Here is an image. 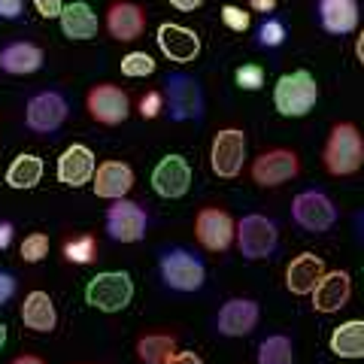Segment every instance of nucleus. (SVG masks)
Masks as SVG:
<instances>
[{
    "mask_svg": "<svg viewBox=\"0 0 364 364\" xmlns=\"http://www.w3.org/2000/svg\"><path fill=\"white\" fill-rule=\"evenodd\" d=\"M158 277L176 294H195L207 282V264L186 246H170L158 258Z\"/></svg>",
    "mask_w": 364,
    "mask_h": 364,
    "instance_id": "obj_1",
    "label": "nucleus"
},
{
    "mask_svg": "<svg viewBox=\"0 0 364 364\" xmlns=\"http://www.w3.org/2000/svg\"><path fill=\"white\" fill-rule=\"evenodd\" d=\"M325 170L331 176H352L364 164V136L352 122H337L322 149Z\"/></svg>",
    "mask_w": 364,
    "mask_h": 364,
    "instance_id": "obj_2",
    "label": "nucleus"
},
{
    "mask_svg": "<svg viewBox=\"0 0 364 364\" xmlns=\"http://www.w3.org/2000/svg\"><path fill=\"white\" fill-rule=\"evenodd\" d=\"M318 100V82L310 70L282 73L273 85V109L282 119H304Z\"/></svg>",
    "mask_w": 364,
    "mask_h": 364,
    "instance_id": "obj_3",
    "label": "nucleus"
},
{
    "mask_svg": "<svg viewBox=\"0 0 364 364\" xmlns=\"http://www.w3.org/2000/svg\"><path fill=\"white\" fill-rule=\"evenodd\" d=\"M337 219H340L337 203L322 188H304L291 200V222L306 234L331 231V228L337 225Z\"/></svg>",
    "mask_w": 364,
    "mask_h": 364,
    "instance_id": "obj_4",
    "label": "nucleus"
},
{
    "mask_svg": "<svg viewBox=\"0 0 364 364\" xmlns=\"http://www.w3.org/2000/svg\"><path fill=\"white\" fill-rule=\"evenodd\" d=\"M134 301V279L128 270H104L85 282V304L100 313H122Z\"/></svg>",
    "mask_w": 364,
    "mask_h": 364,
    "instance_id": "obj_5",
    "label": "nucleus"
},
{
    "mask_svg": "<svg viewBox=\"0 0 364 364\" xmlns=\"http://www.w3.org/2000/svg\"><path fill=\"white\" fill-rule=\"evenodd\" d=\"M164 95H167V116L170 122H200L203 119V88L198 76L173 70L164 76Z\"/></svg>",
    "mask_w": 364,
    "mask_h": 364,
    "instance_id": "obj_6",
    "label": "nucleus"
},
{
    "mask_svg": "<svg viewBox=\"0 0 364 364\" xmlns=\"http://www.w3.org/2000/svg\"><path fill=\"white\" fill-rule=\"evenodd\" d=\"M234 243L240 249V255L246 261H264L277 252L279 246V228L273 219L261 213H246L240 222H237V234Z\"/></svg>",
    "mask_w": 364,
    "mask_h": 364,
    "instance_id": "obj_7",
    "label": "nucleus"
},
{
    "mask_svg": "<svg viewBox=\"0 0 364 364\" xmlns=\"http://www.w3.org/2000/svg\"><path fill=\"white\" fill-rule=\"evenodd\" d=\"M67 116H70V100H67L58 88H46L28 97L25 104V124L31 134L49 136L64 128Z\"/></svg>",
    "mask_w": 364,
    "mask_h": 364,
    "instance_id": "obj_8",
    "label": "nucleus"
},
{
    "mask_svg": "<svg viewBox=\"0 0 364 364\" xmlns=\"http://www.w3.org/2000/svg\"><path fill=\"white\" fill-rule=\"evenodd\" d=\"M104 228L107 237L116 243H140L146 240V231H149V213L128 198L112 200V207H107L104 215Z\"/></svg>",
    "mask_w": 364,
    "mask_h": 364,
    "instance_id": "obj_9",
    "label": "nucleus"
},
{
    "mask_svg": "<svg viewBox=\"0 0 364 364\" xmlns=\"http://www.w3.org/2000/svg\"><path fill=\"white\" fill-rule=\"evenodd\" d=\"M246 164V134L240 128H222L213 136L210 167L219 179H237Z\"/></svg>",
    "mask_w": 364,
    "mask_h": 364,
    "instance_id": "obj_10",
    "label": "nucleus"
},
{
    "mask_svg": "<svg viewBox=\"0 0 364 364\" xmlns=\"http://www.w3.org/2000/svg\"><path fill=\"white\" fill-rule=\"evenodd\" d=\"M249 173H252V182L261 188H279L301 173V158L291 149H270L255 158Z\"/></svg>",
    "mask_w": 364,
    "mask_h": 364,
    "instance_id": "obj_11",
    "label": "nucleus"
},
{
    "mask_svg": "<svg viewBox=\"0 0 364 364\" xmlns=\"http://www.w3.org/2000/svg\"><path fill=\"white\" fill-rule=\"evenodd\" d=\"M85 109H88V116L95 119L97 124L116 128V124L128 122V116H131V100H128V95H124L119 85L100 82V85H95V88L88 91Z\"/></svg>",
    "mask_w": 364,
    "mask_h": 364,
    "instance_id": "obj_12",
    "label": "nucleus"
},
{
    "mask_svg": "<svg viewBox=\"0 0 364 364\" xmlns=\"http://www.w3.org/2000/svg\"><path fill=\"white\" fill-rule=\"evenodd\" d=\"M191 188V164L186 155H164L161 161L152 167V191L164 200L186 198Z\"/></svg>",
    "mask_w": 364,
    "mask_h": 364,
    "instance_id": "obj_13",
    "label": "nucleus"
},
{
    "mask_svg": "<svg viewBox=\"0 0 364 364\" xmlns=\"http://www.w3.org/2000/svg\"><path fill=\"white\" fill-rule=\"evenodd\" d=\"M237 222L219 207H203L195 219V237L207 252H228L234 246Z\"/></svg>",
    "mask_w": 364,
    "mask_h": 364,
    "instance_id": "obj_14",
    "label": "nucleus"
},
{
    "mask_svg": "<svg viewBox=\"0 0 364 364\" xmlns=\"http://www.w3.org/2000/svg\"><path fill=\"white\" fill-rule=\"evenodd\" d=\"M261 306L252 298H228L215 316V331L222 337H246L258 328Z\"/></svg>",
    "mask_w": 364,
    "mask_h": 364,
    "instance_id": "obj_15",
    "label": "nucleus"
},
{
    "mask_svg": "<svg viewBox=\"0 0 364 364\" xmlns=\"http://www.w3.org/2000/svg\"><path fill=\"white\" fill-rule=\"evenodd\" d=\"M155 43L161 49L164 58H170L173 64H191L200 55V37L186 25H173V21H164L155 31Z\"/></svg>",
    "mask_w": 364,
    "mask_h": 364,
    "instance_id": "obj_16",
    "label": "nucleus"
},
{
    "mask_svg": "<svg viewBox=\"0 0 364 364\" xmlns=\"http://www.w3.org/2000/svg\"><path fill=\"white\" fill-rule=\"evenodd\" d=\"M95 170H97L95 152H91L85 143H73V146H67V149L61 152L55 173H58L61 186H67V188H82V186H88V182L95 179Z\"/></svg>",
    "mask_w": 364,
    "mask_h": 364,
    "instance_id": "obj_17",
    "label": "nucleus"
},
{
    "mask_svg": "<svg viewBox=\"0 0 364 364\" xmlns=\"http://www.w3.org/2000/svg\"><path fill=\"white\" fill-rule=\"evenodd\" d=\"M313 310L316 313H340L352 298V277L346 270H325V277L316 282L313 289Z\"/></svg>",
    "mask_w": 364,
    "mask_h": 364,
    "instance_id": "obj_18",
    "label": "nucleus"
},
{
    "mask_svg": "<svg viewBox=\"0 0 364 364\" xmlns=\"http://www.w3.org/2000/svg\"><path fill=\"white\" fill-rule=\"evenodd\" d=\"M316 18L325 33L346 37L358 28V0H316Z\"/></svg>",
    "mask_w": 364,
    "mask_h": 364,
    "instance_id": "obj_19",
    "label": "nucleus"
},
{
    "mask_svg": "<svg viewBox=\"0 0 364 364\" xmlns=\"http://www.w3.org/2000/svg\"><path fill=\"white\" fill-rule=\"evenodd\" d=\"M91 188H95V195L104 198V200L128 198L131 188H134V170H131V164L116 161V158H112V161L97 164L95 179H91Z\"/></svg>",
    "mask_w": 364,
    "mask_h": 364,
    "instance_id": "obj_20",
    "label": "nucleus"
},
{
    "mask_svg": "<svg viewBox=\"0 0 364 364\" xmlns=\"http://www.w3.org/2000/svg\"><path fill=\"white\" fill-rule=\"evenodd\" d=\"M46 64V55L37 43L31 40H9L4 49H0V70L9 76H31L40 73Z\"/></svg>",
    "mask_w": 364,
    "mask_h": 364,
    "instance_id": "obj_21",
    "label": "nucleus"
},
{
    "mask_svg": "<svg viewBox=\"0 0 364 364\" xmlns=\"http://www.w3.org/2000/svg\"><path fill=\"white\" fill-rule=\"evenodd\" d=\"M146 31V13L131 0H116L107 9V33L119 43H134Z\"/></svg>",
    "mask_w": 364,
    "mask_h": 364,
    "instance_id": "obj_22",
    "label": "nucleus"
},
{
    "mask_svg": "<svg viewBox=\"0 0 364 364\" xmlns=\"http://www.w3.org/2000/svg\"><path fill=\"white\" fill-rule=\"evenodd\" d=\"M325 261L322 255H316V252H301V255H294L289 261V267H286V289L291 294H298V298H304V294H313L316 289V282L325 277Z\"/></svg>",
    "mask_w": 364,
    "mask_h": 364,
    "instance_id": "obj_23",
    "label": "nucleus"
},
{
    "mask_svg": "<svg viewBox=\"0 0 364 364\" xmlns=\"http://www.w3.org/2000/svg\"><path fill=\"white\" fill-rule=\"evenodd\" d=\"M58 25L61 33L67 40H76V43H85V40H95L97 37V13L91 9V4L85 0H73V4H64L61 16H58Z\"/></svg>",
    "mask_w": 364,
    "mask_h": 364,
    "instance_id": "obj_24",
    "label": "nucleus"
},
{
    "mask_svg": "<svg viewBox=\"0 0 364 364\" xmlns=\"http://www.w3.org/2000/svg\"><path fill=\"white\" fill-rule=\"evenodd\" d=\"M21 322L25 328L37 334H52L58 328V310H55V301L49 291H31L25 294V304H21Z\"/></svg>",
    "mask_w": 364,
    "mask_h": 364,
    "instance_id": "obj_25",
    "label": "nucleus"
},
{
    "mask_svg": "<svg viewBox=\"0 0 364 364\" xmlns=\"http://www.w3.org/2000/svg\"><path fill=\"white\" fill-rule=\"evenodd\" d=\"M328 346H331L337 358H346V361L364 358V318H349V322L337 325L331 331Z\"/></svg>",
    "mask_w": 364,
    "mask_h": 364,
    "instance_id": "obj_26",
    "label": "nucleus"
},
{
    "mask_svg": "<svg viewBox=\"0 0 364 364\" xmlns=\"http://www.w3.org/2000/svg\"><path fill=\"white\" fill-rule=\"evenodd\" d=\"M43 158L40 155H33V152H21L13 158V164L6 167V186L13 188V191H31V188H37L40 186V179H43Z\"/></svg>",
    "mask_w": 364,
    "mask_h": 364,
    "instance_id": "obj_27",
    "label": "nucleus"
},
{
    "mask_svg": "<svg viewBox=\"0 0 364 364\" xmlns=\"http://www.w3.org/2000/svg\"><path fill=\"white\" fill-rule=\"evenodd\" d=\"M176 352V337L173 334H143L136 340V358L143 364H164Z\"/></svg>",
    "mask_w": 364,
    "mask_h": 364,
    "instance_id": "obj_28",
    "label": "nucleus"
},
{
    "mask_svg": "<svg viewBox=\"0 0 364 364\" xmlns=\"http://www.w3.org/2000/svg\"><path fill=\"white\" fill-rule=\"evenodd\" d=\"M294 340L286 334H267L255 352L258 364H294Z\"/></svg>",
    "mask_w": 364,
    "mask_h": 364,
    "instance_id": "obj_29",
    "label": "nucleus"
},
{
    "mask_svg": "<svg viewBox=\"0 0 364 364\" xmlns=\"http://www.w3.org/2000/svg\"><path fill=\"white\" fill-rule=\"evenodd\" d=\"M286 37H289L286 21L277 18V16H267V18L258 25V31H255L258 49H279V46L286 43Z\"/></svg>",
    "mask_w": 364,
    "mask_h": 364,
    "instance_id": "obj_30",
    "label": "nucleus"
},
{
    "mask_svg": "<svg viewBox=\"0 0 364 364\" xmlns=\"http://www.w3.org/2000/svg\"><path fill=\"white\" fill-rule=\"evenodd\" d=\"M95 255H97V240L91 234H79L64 243V258L70 261V264H91Z\"/></svg>",
    "mask_w": 364,
    "mask_h": 364,
    "instance_id": "obj_31",
    "label": "nucleus"
},
{
    "mask_svg": "<svg viewBox=\"0 0 364 364\" xmlns=\"http://www.w3.org/2000/svg\"><path fill=\"white\" fill-rule=\"evenodd\" d=\"M122 73L128 79H146L155 73V58L149 52H128L122 58Z\"/></svg>",
    "mask_w": 364,
    "mask_h": 364,
    "instance_id": "obj_32",
    "label": "nucleus"
},
{
    "mask_svg": "<svg viewBox=\"0 0 364 364\" xmlns=\"http://www.w3.org/2000/svg\"><path fill=\"white\" fill-rule=\"evenodd\" d=\"M21 261L25 264H40V261L49 255V237H46L43 231H33V234H28L25 240H21Z\"/></svg>",
    "mask_w": 364,
    "mask_h": 364,
    "instance_id": "obj_33",
    "label": "nucleus"
},
{
    "mask_svg": "<svg viewBox=\"0 0 364 364\" xmlns=\"http://www.w3.org/2000/svg\"><path fill=\"white\" fill-rule=\"evenodd\" d=\"M234 82L243 91H261L264 88V67L261 64H243L234 70Z\"/></svg>",
    "mask_w": 364,
    "mask_h": 364,
    "instance_id": "obj_34",
    "label": "nucleus"
},
{
    "mask_svg": "<svg viewBox=\"0 0 364 364\" xmlns=\"http://www.w3.org/2000/svg\"><path fill=\"white\" fill-rule=\"evenodd\" d=\"M219 16H222V21H225V28L234 31V33H246L249 25H252V16H249L243 6H234V4H225Z\"/></svg>",
    "mask_w": 364,
    "mask_h": 364,
    "instance_id": "obj_35",
    "label": "nucleus"
},
{
    "mask_svg": "<svg viewBox=\"0 0 364 364\" xmlns=\"http://www.w3.org/2000/svg\"><path fill=\"white\" fill-rule=\"evenodd\" d=\"M164 109V95L161 91H149V95L140 97V116L143 119H158Z\"/></svg>",
    "mask_w": 364,
    "mask_h": 364,
    "instance_id": "obj_36",
    "label": "nucleus"
},
{
    "mask_svg": "<svg viewBox=\"0 0 364 364\" xmlns=\"http://www.w3.org/2000/svg\"><path fill=\"white\" fill-rule=\"evenodd\" d=\"M16 291H18V279H16V273L0 267V306H6L9 301H13V298H16Z\"/></svg>",
    "mask_w": 364,
    "mask_h": 364,
    "instance_id": "obj_37",
    "label": "nucleus"
},
{
    "mask_svg": "<svg viewBox=\"0 0 364 364\" xmlns=\"http://www.w3.org/2000/svg\"><path fill=\"white\" fill-rule=\"evenodd\" d=\"M25 13V0H0V18L4 21H18Z\"/></svg>",
    "mask_w": 364,
    "mask_h": 364,
    "instance_id": "obj_38",
    "label": "nucleus"
},
{
    "mask_svg": "<svg viewBox=\"0 0 364 364\" xmlns=\"http://www.w3.org/2000/svg\"><path fill=\"white\" fill-rule=\"evenodd\" d=\"M33 9H37L43 18H58L64 9V0H33Z\"/></svg>",
    "mask_w": 364,
    "mask_h": 364,
    "instance_id": "obj_39",
    "label": "nucleus"
},
{
    "mask_svg": "<svg viewBox=\"0 0 364 364\" xmlns=\"http://www.w3.org/2000/svg\"><path fill=\"white\" fill-rule=\"evenodd\" d=\"M164 364H203V358L198 352H188V349H176Z\"/></svg>",
    "mask_w": 364,
    "mask_h": 364,
    "instance_id": "obj_40",
    "label": "nucleus"
},
{
    "mask_svg": "<svg viewBox=\"0 0 364 364\" xmlns=\"http://www.w3.org/2000/svg\"><path fill=\"white\" fill-rule=\"evenodd\" d=\"M13 237H16V225L9 219H4L0 222V252H6L9 243H13Z\"/></svg>",
    "mask_w": 364,
    "mask_h": 364,
    "instance_id": "obj_41",
    "label": "nucleus"
},
{
    "mask_svg": "<svg viewBox=\"0 0 364 364\" xmlns=\"http://www.w3.org/2000/svg\"><path fill=\"white\" fill-rule=\"evenodd\" d=\"M173 9H179V13H195V9L203 6V0H167Z\"/></svg>",
    "mask_w": 364,
    "mask_h": 364,
    "instance_id": "obj_42",
    "label": "nucleus"
},
{
    "mask_svg": "<svg viewBox=\"0 0 364 364\" xmlns=\"http://www.w3.org/2000/svg\"><path fill=\"white\" fill-rule=\"evenodd\" d=\"M277 4H279V0H249V6H252L255 9V13H273V9H277Z\"/></svg>",
    "mask_w": 364,
    "mask_h": 364,
    "instance_id": "obj_43",
    "label": "nucleus"
},
{
    "mask_svg": "<svg viewBox=\"0 0 364 364\" xmlns=\"http://www.w3.org/2000/svg\"><path fill=\"white\" fill-rule=\"evenodd\" d=\"M13 364H46L40 355H18V358H13Z\"/></svg>",
    "mask_w": 364,
    "mask_h": 364,
    "instance_id": "obj_44",
    "label": "nucleus"
},
{
    "mask_svg": "<svg viewBox=\"0 0 364 364\" xmlns=\"http://www.w3.org/2000/svg\"><path fill=\"white\" fill-rule=\"evenodd\" d=\"M355 58L364 64V31L358 33V40H355Z\"/></svg>",
    "mask_w": 364,
    "mask_h": 364,
    "instance_id": "obj_45",
    "label": "nucleus"
},
{
    "mask_svg": "<svg viewBox=\"0 0 364 364\" xmlns=\"http://www.w3.org/2000/svg\"><path fill=\"white\" fill-rule=\"evenodd\" d=\"M6 337H9V334H6V325L0 322V352H4V346H6Z\"/></svg>",
    "mask_w": 364,
    "mask_h": 364,
    "instance_id": "obj_46",
    "label": "nucleus"
},
{
    "mask_svg": "<svg viewBox=\"0 0 364 364\" xmlns=\"http://www.w3.org/2000/svg\"><path fill=\"white\" fill-rule=\"evenodd\" d=\"M358 228H361V234H364V213H358Z\"/></svg>",
    "mask_w": 364,
    "mask_h": 364,
    "instance_id": "obj_47",
    "label": "nucleus"
},
{
    "mask_svg": "<svg viewBox=\"0 0 364 364\" xmlns=\"http://www.w3.org/2000/svg\"><path fill=\"white\" fill-rule=\"evenodd\" d=\"M361 277H364V264H361Z\"/></svg>",
    "mask_w": 364,
    "mask_h": 364,
    "instance_id": "obj_48",
    "label": "nucleus"
},
{
    "mask_svg": "<svg viewBox=\"0 0 364 364\" xmlns=\"http://www.w3.org/2000/svg\"><path fill=\"white\" fill-rule=\"evenodd\" d=\"M88 364H97V361H88Z\"/></svg>",
    "mask_w": 364,
    "mask_h": 364,
    "instance_id": "obj_49",
    "label": "nucleus"
}]
</instances>
